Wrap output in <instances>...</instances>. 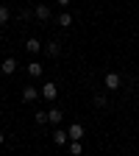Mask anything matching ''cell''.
Masks as SVG:
<instances>
[{
    "instance_id": "cell-1",
    "label": "cell",
    "mask_w": 139,
    "mask_h": 156,
    "mask_svg": "<svg viewBox=\"0 0 139 156\" xmlns=\"http://www.w3.org/2000/svg\"><path fill=\"white\" fill-rule=\"evenodd\" d=\"M39 95H42L45 101H50V103H53L56 98H58V87H56L53 81H45V84H42V89H39Z\"/></svg>"
},
{
    "instance_id": "cell-2",
    "label": "cell",
    "mask_w": 139,
    "mask_h": 156,
    "mask_svg": "<svg viewBox=\"0 0 139 156\" xmlns=\"http://www.w3.org/2000/svg\"><path fill=\"white\" fill-rule=\"evenodd\" d=\"M33 17L39 20V23H50V20H53V14H50V6H47V3H39V6L33 9Z\"/></svg>"
},
{
    "instance_id": "cell-3",
    "label": "cell",
    "mask_w": 139,
    "mask_h": 156,
    "mask_svg": "<svg viewBox=\"0 0 139 156\" xmlns=\"http://www.w3.org/2000/svg\"><path fill=\"white\" fill-rule=\"evenodd\" d=\"M0 73H3V75H14L17 73V58L14 56H6L3 64H0Z\"/></svg>"
},
{
    "instance_id": "cell-4",
    "label": "cell",
    "mask_w": 139,
    "mask_h": 156,
    "mask_svg": "<svg viewBox=\"0 0 139 156\" xmlns=\"http://www.w3.org/2000/svg\"><path fill=\"white\" fill-rule=\"evenodd\" d=\"M19 98H23V103H33L36 98H42V95H39V89H36V87H31V84H28V87L23 89V95H19Z\"/></svg>"
},
{
    "instance_id": "cell-5",
    "label": "cell",
    "mask_w": 139,
    "mask_h": 156,
    "mask_svg": "<svg viewBox=\"0 0 139 156\" xmlns=\"http://www.w3.org/2000/svg\"><path fill=\"white\" fill-rule=\"evenodd\" d=\"M50 136H53V142H56L58 148H61V145H67V142H70V134H67L64 128H53V134H50Z\"/></svg>"
},
{
    "instance_id": "cell-6",
    "label": "cell",
    "mask_w": 139,
    "mask_h": 156,
    "mask_svg": "<svg viewBox=\"0 0 139 156\" xmlns=\"http://www.w3.org/2000/svg\"><path fill=\"white\" fill-rule=\"evenodd\" d=\"M103 84H106V89H117L123 84V78L117 75V73H106V78H103Z\"/></svg>"
},
{
    "instance_id": "cell-7",
    "label": "cell",
    "mask_w": 139,
    "mask_h": 156,
    "mask_svg": "<svg viewBox=\"0 0 139 156\" xmlns=\"http://www.w3.org/2000/svg\"><path fill=\"white\" fill-rule=\"evenodd\" d=\"M45 53H47V58H56L58 53H61V45H58L56 39H50V42L45 45Z\"/></svg>"
},
{
    "instance_id": "cell-8",
    "label": "cell",
    "mask_w": 139,
    "mask_h": 156,
    "mask_svg": "<svg viewBox=\"0 0 139 156\" xmlns=\"http://www.w3.org/2000/svg\"><path fill=\"white\" fill-rule=\"evenodd\" d=\"M67 134H70V140H81V136H84V126L81 123H72L67 128Z\"/></svg>"
},
{
    "instance_id": "cell-9",
    "label": "cell",
    "mask_w": 139,
    "mask_h": 156,
    "mask_svg": "<svg viewBox=\"0 0 139 156\" xmlns=\"http://www.w3.org/2000/svg\"><path fill=\"white\" fill-rule=\"evenodd\" d=\"M67 148H70V153H72V156H81V153H84L81 140H70V142H67Z\"/></svg>"
},
{
    "instance_id": "cell-10",
    "label": "cell",
    "mask_w": 139,
    "mask_h": 156,
    "mask_svg": "<svg viewBox=\"0 0 139 156\" xmlns=\"http://www.w3.org/2000/svg\"><path fill=\"white\" fill-rule=\"evenodd\" d=\"M56 23L61 25V28H70V25H72V14H70V11H64V14H58V17H56Z\"/></svg>"
},
{
    "instance_id": "cell-11",
    "label": "cell",
    "mask_w": 139,
    "mask_h": 156,
    "mask_svg": "<svg viewBox=\"0 0 139 156\" xmlns=\"http://www.w3.org/2000/svg\"><path fill=\"white\" fill-rule=\"evenodd\" d=\"M61 114H64L61 109H50V112H47V123H53V126H58V123H61Z\"/></svg>"
},
{
    "instance_id": "cell-12",
    "label": "cell",
    "mask_w": 139,
    "mask_h": 156,
    "mask_svg": "<svg viewBox=\"0 0 139 156\" xmlns=\"http://www.w3.org/2000/svg\"><path fill=\"white\" fill-rule=\"evenodd\" d=\"M25 50H28V53H39V50H42V42H39V39H33V36H31L28 42H25Z\"/></svg>"
},
{
    "instance_id": "cell-13",
    "label": "cell",
    "mask_w": 139,
    "mask_h": 156,
    "mask_svg": "<svg viewBox=\"0 0 139 156\" xmlns=\"http://www.w3.org/2000/svg\"><path fill=\"white\" fill-rule=\"evenodd\" d=\"M42 73H45V70H42V64H39V62H31V64H28V75H31V78H39Z\"/></svg>"
},
{
    "instance_id": "cell-14",
    "label": "cell",
    "mask_w": 139,
    "mask_h": 156,
    "mask_svg": "<svg viewBox=\"0 0 139 156\" xmlns=\"http://www.w3.org/2000/svg\"><path fill=\"white\" fill-rule=\"evenodd\" d=\"M95 106H97V109H106V106H109V98H106L103 92H97V95H95Z\"/></svg>"
},
{
    "instance_id": "cell-15",
    "label": "cell",
    "mask_w": 139,
    "mask_h": 156,
    "mask_svg": "<svg viewBox=\"0 0 139 156\" xmlns=\"http://www.w3.org/2000/svg\"><path fill=\"white\" fill-rule=\"evenodd\" d=\"M11 20V11H9V6H0V25H6Z\"/></svg>"
},
{
    "instance_id": "cell-16",
    "label": "cell",
    "mask_w": 139,
    "mask_h": 156,
    "mask_svg": "<svg viewBox=\"0 0 139 156\" xmlns=\"http://www.w3.org/2000/svg\"><path fill=\"white\" fill-rule=\"evenodd\" d=\"M33 120H36L39 126H45V123H47V112H36V114H33Z\"/></svg>"
},
{
    "instance_id": "cell-17",
    "label": "cell",
    "mask_w": 139,
    "mask_h": 156,
    "mask_svg": "<svg viewBox=\"0 0 139 156\" xmlns=\"http://www.w3.org/2000/svg\"><path fill=\"white\" fill-rule=\"evenodd\" d=\"M17 17H19V20H31V17H33V11H28V9H23V11H19V14H17Z\"/></svg>"
},
{
    "instance_id": "cell-18",
    "label": "cell",
    "mask_w": 139,
    "mask_h": 156,
    "mask_svg": "<svg viewBox=\"0 0 139 156\" xmlns=\"http://www.w3.org/2000/svg\"><path fill=\"white\" fill-rule=\"evenodd\" d=\"M56 3H58V6H61V9H67V6L72 3V0H56Z\"/></svg>"
},
{
    "instance_id": "cell-19",
    "label": "cell",
    "mask_w": 139,
    "mask_h": 156,
    "mask_svg": "<svg viewBox=\"0 0 139 156\" xmlns=\"http://www.w3.org/2000/svg\"><path fill=\"white\" fill-rule=\"evenodd\" d=\"M3 142H6V134H3V131H0V145H3Z\"/></svg>"
},
{
    "instance_id": "cell-20",
    "label": "cell",
    "mask_w": 139,
    "mask_h": 156,
    "mask_svg": "<svg viewBox=\"0 0 139 156\" xmlns=\"http://www.w3.org/2000/svg\"><path fill=\"white\" fill-rule=\"evenodd\" d=\"M0 101H3V89H0Z\"/></svg>"
}]
</instances>
